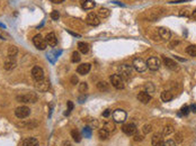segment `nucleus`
I'll use <instances>...</instances> for the list:
<instances>
[{
	"label": "nucleus",
	"mask_w": 196,
	"mask_h": 146,
	"mask_svg": "<svg viewBox=\"0 0 196 146\" xmlns=\"http://www.w3.org/2000/svg\"><path fill=\"white\" fill-rule=\"evenodd\" d=\"M133 73V67L129 65V64H122L118 67V75H121L123 80L130 79Z\"/></svg>",
	"instance_id": "f257e3e1"
},
{
	"label": "nucleus",
	"mask_w": 196,
	"mask_h": 146,
	"mask_svg": "<svg viewBox=\"0 0 196 146\" xmlns=\"http://www.w3.org/2000/svg\"><path fill=\"white\" fill-rule=\"evenodd\" d=\"M17 101H21V102H25V104H34L37 101V96L34 92H28L26 94H21V96H17Z\"/></svg>",
	"instance_id": "f03ea898"
},
{
	"label": "nucleus",
	"mask_w": 196,
	"mask_h": 146,
	"mask_svg": "<svg viewBox=\"0 0 196 146\" xmlns=\"http://www.w3.org/2000/svg\"><path fill=\"white\" fill-rule=\"evenodd\" d=\"M33 43L35 47L37 49H39V51H44L46 49V45H48V43L44 40V37L42 35H39V34H37V35H35L33 37Z\"/></svg>",
	"instance_id": "7ed1b4c3"
},
{
	"label": "nucleus",
	"mask_w": 196,
	"mask_h": 146,
	"mask_svg": "<svg viewBox=\"0 0 196 146\" xmlns=\"http://www.w3.org/2000/svg\"><path fill=\"white\" fill-rule=\"evenodd\" d=\"M112 116H113V120H114L115 122H117V124L124 122L126 120V117H127L126 113H125L123 109H116L115 111H113Z\"/></svg>",
	"instance_id": "20e7f679"
},
{
	"label": "nucleus",
	"mask_w": 196,
	"mask_h": 146,
	"mask_svg": "<svg viewBox=\"0 0 196 146\" xmlns=\"http://www.w3.org/2000/svg\"><path fill=\"white\" fill-rule=\"evenodd\" d=\"M133 69H135L138 72H144L147 69H148V65H147V61H144L143 58H134L133 61Z\"/></svg>",
	"instance_id": "39448f33"
},
{
	"label": "nucleus",
	"mask_w": 196,
	"mask_h": 146,
	"mask_svg": "<svg viewBox=\"0 0 196 146\" xmlns=\"http://www.w3.org/2000/svg\"><path fill=\"white\" fill-rule=\"evenodd\" d=\"M111 83L114 88L116 89H124L125 84H124V80L121 75H118V74H113L111 75Z\"/></svg>",
	"instance_id": "423d86ee"
},
{
	"label": "nucleus",
	"mask_w": 196,
	"mask_h": 146,
	"mask_svg": "<svg viewBox=\"0 0 196 146\" xmlns=\"http://www.w3.org/2000/svg\"><path fill=\"white\" fill-rule=\"evenodd\" d=\"M30 114V109L27 106L17 107L15 110L16 117H17V118H21V119H24V118H26V117H28Z\"/></svg>",
	"instance_id": "0eeeda50"
},
{
	"label": "nucleus",
	"mask_w": 196,
	"mask_h": 146,
	"mask_svg": "<svg viewBox=\"0 0 196 146\" xmlns=\"http://www.w3.org/2000/svg\"><path fill=\"white\" fill-rule=\"evenodd\" d=\"M160 61L159 58H154V56H152V58H149L148 60H147V65H148V67L150 69L151 71H157L160 69Z\"/></svg>",
	"instance_id": "6e6552de"
},
{
	"label": "nucleus",
	"mask_w": 196,
	"mask_h": 146,
	"mask_svg": "<svg viewBox=\"0 0 196 146\" xmlns=\"http://www.w3.org/2000/svg\"><path fill=\"white\" fill-rule=\"evenodd\" d=\"M48 87H50V84H48V81H46V80H44V79L35 81V89H36L37 91H39V92L48 91Z\"/></svg>",
	"instance_id": "1a4fd4ad"
},
{
	"label": "nucleus",
	"mask_w": 196,
	"mask_h": 146,
	"mask_svg": "<svg viewBox=\"0 0 196 146\" xmlns=\"http://www.w3.org/2000/svg\"><path fill=\"white\" fill-rule=\"evenodd\" d=\"M122 131H123V133H125L126 135H129V136H133V135L136 134L138 128H136V126L134 125V124H126V125L123 126Z\"/></svg>",
	"instance_id": "9d476101"
},
{
	"label": "nucleus",
	"mask_w": 196,
	"mask_h": 146,
	"mask_svg": "<svg viewBox=\"0 0 196 146\" xmlns=\"http://www.w3.org/2000/svg\"><path fill=\"white\" fill-rule=\"evenodd\" d=\"M32 75H33L35 81H37V80H42V79H44V71L42 70V67H34L33 69H32Z\"/></svg>",
	"instance_id": "9b49d317"
},
{
	"label": "nucleus",
	"mask_w": 196,
	"mask_h": 146,
	"mask_svg": "<svg viewBox=\"0 0 196 146\" xmlns=\"http://www.w3.org/2000/svg\"><path fill=\"white\" fill-rule=\"evenodd\" d=\"M158 33H159V36L161 37V40L163 41H169L171 38V33L166 27H160L158 29Z\"/></svg>",
	"instance_id": "f8f14e48"
},
{
	"label": "nucleus",
	"mask_w": 196,
	"mask_h": 146,
	"mask_svg": "<svg viewBox=\"0 0 196 146\" xmlns=\"http://www.w3.org/2000/svg\"><path fill=\"white\" fill-rule=\"evenodd\" d=\"M16 65H17V61H16L15 58H10V56H8V58H6V61H5V64H3V67H5V69L8 71L12 70V69H15Z\"/></svg>",
	"instance_id": "ddd939ff"
},
{
	"label": "nucleus",
	"mask_w": 196,
	"mask_h": 146,
	"mask_svg": "<svg viewBox=\"0 0 196 146\" xmlns=\"http://www.w3.org/2000/svg\"><path fill=\"white\" fill-rule=\"evenodd\" d=\"M86 21H87L89 25H91V26H98L100 23L99 19H98V16H97L96 14H93V12H90V14L87 16Z\"/></svg>",
	"instance_id": "4468645a"
},
{
	"label": "nucleus",
	"mask_w": 196,
	"mask_h": 146,
	"mask_svg": "<svg viewBox=\"0 0 196 146\" xmlns=\"http://www.w3.org/2000/svg\"><path fill=\"white\" fill-rule=\"evenodd\" d=\"M152 146H162L163 145V135L162 134H154L151 138Z\"/></svg>",
	"instance_id": "2eb2a0df"
},
{
	"label": "nucleus",
	"mask_w": 196,
	"mask_h": 146,
	"mask_svg": "<svg viewBox=\"0 0 196 146\" xmlns=\"http://www.w3.org/2000/svg\"><path fill=\"white\" fill-rule=\"evenodd\" d=\"M90 69H91L90 63H84V64H80V65L77 67V72L80 73L81 75H86L87 73H89Z\"/></svg>",
	"instance_id": "dca6fc26"
},
{
	"label": "nucleus",
	"mask_w": 196,
	"mask_h": 146,
	"mask_svg": "<svg viewBox=\"0 0 196 146\" xmlns=\"http://www.w3.org/2000/svg\"><path fill=\"white\" fill-rule=\"evenodd\" d=\"M45 41L48 45L52 46V47L57 46V36H55L54 33H48L45 37Z\"/></svg>",
	"instance_id": "f3484780"
},
{
	"label": "nucleus",
	"mask_w": 196,
	"mask_h": 146,
	"mask_svg": "<svg viewBox=\"0 0 196 146\" xmlns=\"http://www.w3.org/2000/svg\"><path fill=\"white\" fill-rule=\"evenodd\" d=\"M138 100L142 104H148L149 101L151 100V94H149L148 92L145 91H142L138 94Z\"/></svg>",
	"instance_id": "a211bd4d"
},
{
	"label": "nucleus",
	"mask_w": 196,
	"mask_h": 146,
	"mask_svg": "<svg viewBox=\"0 0 196 146\" xmlns=\"http://www.w3.org/2000/svg\"><path fill=\"white\" fill-rule=\"evenodd\" d=\"M163 64L166 65L167 69H170V70H176V69H177L176 62L169 58H163Z\"/></svg>",
	"instance_id": "6ab92c4d"
},
{
	"label": "nucleus",
	"mask_w": 196,
	"mask_h": 146,
	"mask_svg": "<svg viewBox=\"0 0 196 146\" xmlns=\"http://www.w3.org/2000/svg\"><path fill=\"white\" fill-rule=\"evenodd\" d=\"M23 146H39V140L34 137H28L23 142Z\"/></svg>",
	"instance_id": "aec40b11"
},
{
	"label": "nucleus",
	"mask_w": 196,
	"mask_h": 146,
	"mask_svg": "<svg viewBox=\"0 0 196 146\" xmlns=\"http://www.w3.org/2000/svg\"><path fill=\"white\" fill-rule=\"evenodd\" d=\"M81 6L84 9L89 10V9H93V7L96 6V3H95V1H93V0H81Z\"/></svg>",
	"instance_id": "412c9836"
},
{
	"label": "nucleus",
	"mask_w": 196,
	"mask_h": 146,
	"mask_svg": "<svg viewBox=\"0 0 196 146\" xmlns=\"http://www.w3.org/2000/svg\"><path fill=\"white\" fill-rule=\"evenodd\" d=\"M160 98H161V100L163 102H168V101H170L174 98V96H172V93L170 91H163L161 93V96H160Z\"/></svg>",
	"instance_id": "4be33fe9"
},
{
	"label": "nucleus",
	"mask_w": 196,
	"mask_h": 146,
	"mask_svg": "<svg viewBox=\"0 0 196 146\" xmlns=\"http://www.w3.org/2000/svg\"><path fill=\"white\" fill-rule=\"evenodd\" d=\"M78 49L80 53H84V54H86V53H88V51H89V45H88L87 43L84 42H80L78 44Z\"/></svg>",
	"instance_id": "5701e85b"
},
{
	"label": "nucleus",
	"mask_w": 196,
	"mask_h": 146,
	"mask_svg": "<svg viewBox=\"0 0 196 146\" xmlns=\"http://www.w3.org/2000/svg\"><path fill=\"white\" fill-rule=\"evenodd\" d=\"M98 137H99L102 140H107V138L109 137V131H106L105 128H102V129H99V131H98Z\"/></svg>",
	"instance_id": "b1692460"
},
{
	"label": "nucleus",
	"mask_w": 196,
	"mask_h": 146,
	"mask_svg": "<svg viewBox=\"0 0 196 146\" xmlns=\"http://www.w3.org/2000/svg\"><path fill=\"white\" fill-rule=\"evenodd\" d=\"M18 54V49L16 46H9L8 47V56L10 58H16Z\"/></svg>",
	"instance_id": "393cba45"
},
{
	"label": "nucleus",
	"mask_w": 196,
	"mask_h": 146,
	"mask_svg": "<svg viewBox=\"0 0 196 146\" xmlns=\"http://www.w3.org/2000/svg\"><path fill=\"white\" fill-rule=\"evenodd\" d=\"M104 128H105L107 131H109V133L114 131H115V122H105Z\"/></svg>",
	"instance_id": "a878e982"
},
{
	"label": "nucleus",
	"mask_w": 196,
	"mask_h": 146,
	"mask_svg": "<svg viewBox=\"0 0 196 146\" xmlns=\"http://www.w3.org/2000/svg\"><path fill=\"white\" fill-rule=\"evenodd\" d=\"M71 136H72L73 140H75V143H79V142L81 140V137H80V133H79L77 129H72V131H71Z\"/></svg>",
	"instance_id": "bb28decb"
},
{
	"label": "nucleus",
	"mask_w": 196,
	"mask_h": 146,
	"mask_svg": "<svg viewBox=\"0 0 196 146\" xmlns=\"http://www.w3.org/2000/svg\"><path fill=\"white\" fill-rule=\"evenodd\" d=\"M186 53L190 56H193L195 58L196 56V45H189L188 47L186 49Z\"/></svg>",
	"instance_id": "cd10ccee"
},
{
	"label": "nucleus",
	"mask_w": 196,
	"mask_h": 146,
	"mask_svg": "<svg viewBox=\"0 0 196 146\" xmlns=\"http://www.w3.org/2000/svg\"><path fill=\"white\" fill-rule=\"evenodd\" d=\"M98 14H99L100 17H103V18H106L107 16H109V14H111V10L107 9V8H104V7H102V8L98 10Z\"/></svg>",
	"instance_id": "c85d7f7f"
},
{
	"label": "nucleus",
	"mask_w": 196,
	"mask_h": 146,
	"mask_svg": "<svg viewBox=\"0 0 196 146\" xmlns=\"http://www.w3.org/2000/svg\"><path fill=\"white\" fill-rule=\"evenodd\" d=\"M80 53L79 52H73L72 53V55H71V61L73 62V63H78V62H80Z\"/></svg>",
	"instance_id": "c756f323"
},
{
	"label": "nucleus",
	"mask_w": 196,
	"mask_h": 146,
	"mask_svg": "<svg viewBox=\"0 0 196 146\" xmlns=\"http://www.w3.org/2000/svg\"><path fill=\"white\" fill-rule=\"evenodd\" d=\"M172 133H174V127H172V126H166L162 131V135H165V136L172 134Z\"/></svg>",
	"instance_id": "7c9ffc66"
},
{
	"label": "nucleus",
	"mask_w": 196,
	"mask_h": 146,
	"mask_svg": "<svg viewBox=\"0 0 196 146\" xmlns=\"http://www.w3.org/2000/svg\"><path fill=\"white\" fill-rule=\"evenodd\" d=\"M145 92H148L149 94L153 93L154 92V85L152 83H147L145 84Z\"/></svg>",
	"instance_id": "2f4dec72"
},
{
	"label": "nucleus",
	"mask_w": 196,
	"mask_h": 146,
	"mask_svg": "<svg viewBox=\"0 0 196 146\" xmlns=\"http://www.w3.org/2000/svg\"><path fill=\"white\" fill-rule=\"evenodd\" d=\"M189 113V107L188 106H183L180 109V113L178 114L179 116H187Z\"/></svg>",
	"instance_id": "473e14b6"
},
{
	"label": "nucleus",
	"mask_w": 196,
	"mask_h": 146,
	"mask_svg": "<svg viewBox=\"0 0 196 146\" xmlns=\"http://www.w3.org/2000/svg\"><path fill=\"white\" fill-rule=\"evenodd\" d=\"M97 87H98V89H99V90H102V91H106V90L108 89V85H107V83H106L105 81H102V82H99L98 84H97Z\"/></svg>",
	"instance_id": "72a5a7b5"
},
{
	"label": "nucleus",
	"mask_w": 196,
	"mask_h": 146,
	"mask_svg": "<svg viewBox=\"0 0 196 146\" xmlns=\"http://www.w3.org/2000/svg\"><path fill=\"white\" fill-rule=\"evenodd\" d=\"M88 90V85L86 82H81L80 83V85H79V92L80 93H84V92Z\"/></svg>",
	"instance_id": "f704fd0d"
},
{
	"label": "nucleus",
	"mask_w": 196,
	"mask_h": 146,
	"mask_svg": "<svg viewBox=\"0 0 196 146\" xmlns=\"http://www.w3.org/2000/svg\"><path fill=\"white\" fill-rule=\"evenodd\" d=\"M51 18L53 19V20H59V19H60V12L57 11V10H53V11L51 12Z\"/></svg>",
	"instance_id": "c9c22d12"
},
{
	"label": "nucleus",
	"mask_w": 196,
	"mask_h": 146,
	"mask_svg": "<svg viewBox=\"0 0 196 146\" xmlns=\"http://www.w3.org/2000/svg\"><path fill=\"white\" fill-rule=\"evenodd\" d=\"M98 126H99V122L96 120V119H91L89 122V127L90 128H97Z\"/></svg>",
	"instance_id": "e433bc0d"
},
{
	"label": "nucleus",
	"mask_w": 196,
	"mask_h": 146,
	"mask_svg": "<svg viewBox=\"0 0 196 146\" xmlns=\"http://www.w3.org/2000/svg\"><path fill=\"white\" fill-rule=\"evenodd\" d=\"M162 146H176V142L174 140H168L166 142H163Z\"/></svg>",
	"instance_id": "4c0bfd02"
},
{
	"label": "nucleus",
	"mask_w": 196,
	"mask_h": 146,
	"mask_svg": "<svg viewBox=\"0 0 196 146\" xmlns=\"http://www.w3.org/2000/svg\"><path fill=\"white\" fill-rule=\"evenodd\" d=\"M151 131H152V126L151 125H145L144 127H143V133H144V134H149Z\"/></svg>",
	"instance_id": "58836bf2"
},
{
	"label": "nucleus",
	"mask_w": 196,
	"mask_h": 146,
	"mask_svg": "<svg viewBox=\"0 0 196 146\" xmlns=\"http://www.w3.org/2000/svg\"><path fill=\"white\" fill-rule=\"evenodd\" d=\"M181 140H183V135H181L180 133H177V134L175 135V142L176 143H180Z\"/></svg>",
	"instance_id": "ea45409f"
},
{
	"label": "nucleus",
	"mask_w": 196,
	"mask_h": 146,
	"mask_svg": "<svg viewBox=\"0 0 196 146\" xmlns=\"http://www.w3.org/2000/svg\"><path fill=\"white\" fill-rule=\"evenodd\" d=\"M179 16H186V17H189L190 14L187 9H181V11L179 12Z\"/></svg>",
	"instance_id": "a19ab883"
},
{
	"label": "nucleus",
	"mask_w": 196,
	"mask_h": 146,
	"mask_svg": "<svg viewBox=\"0 0 196 146\" xmlns=\"http://www.w3.org/2000/svg\"><path fill=\"white\" fill-rule=\"evenodd\" d=\"M84 135L86 137H90V135H91V131H90V129H89V127H86L84 129Z\"/></svg>",
	"instance_id": "79ce46f5"
},
{
	"label": "nucleus",
	"mask_w": 196,
	"mask_h": 146,
	"mask_svg": "<svg viewBox=\"0 0 196 146\" xmlns=\"http://www.w3.org/2000/svg\"><path fill=\"white\" fill-rule=\"evenodd\" d=\"M102 115H103V117H105V118H108L109 115H111V110H109V109H106L105 111L102 114Z\"/></svg>",
	"instance_id": "37998d69"
},
{
	"label": "nucleus",
	"mask_w": 196,
	"mask_h": 146,
	"mask_svg": "<svg viewBox=\"0 0 196 146\" xmlns=\"http://www.w3.org/2000/svg\"><path fill=\"white\" fill-rule=\"evenodd\" d=\"M142 140H144V136H142V135H135L134 136V140H136V142H140Z\"/></svg>",
	"instance_id": "c03bdc74"
},
{
	"label": "nucleus",
	"mask_w": 196,
	"mask_h": 146,
	"mask_svg": "<svg viewBox=\"0 0 196 146\" xmlns=\"http://www.w3.org/2000/svg\"><path fill=\"white\" fill-rule=\"evenodd\" d=\"M66 106H68V111H71V110L73 109V104L71 101H68V102H66Z\"/></svg>",
	"instance_id": "a18cd8bd"
},
{
	"label": "nucleus",
	"mask_w": 196,
	"mask_h": 146,
	"mask_svg": "<svg viewBox=\"0 0 196 146\" xmlns=\"http://www.w3.org/2000/svg\"><path fill=\"white\" fill-rule=\"evenodd\" d=\"M71 83H72L73 85L78 83V79H77V76H72V78H71Z\"/></svg>",
	"instance_id": "49530a36"
},
{
	"label": "nucleus",
	"mask_w": 196,
	"mask_h": 146,
	"mask_svg": "<svg viewBox=\"0 0 196 146\" xmlns=\"http://www.w3.org/2000/svg\"><path fill=\"white\" fill-rule=\"evenodd\" d=\"M185 1H190V0H175V1H171L172 3H179V2H185Z\"/></svg>",
	"instance_id": "de8ad7c7"
},
{
	"label": "nucleus",
	"mask_w": 196,
	"mask_h": 146,
	"mask_svg": "<svg viewBox=\"0 0 196 146\" xmlns=\"http://www.w3.org/2000/svg\"><path fill=\"white\" fill-rule=\"evenodd\" d=\"M189 109H192L193 113H196V105H192V106L189 107Z\"/></svg>",
	"instance_id": "09e8293b"
},
{
	"label": "nucleus",
	"mask_w": 196,
	"mask_h": 146,
	"mask_svg": "<svg viewBox=\"0 0 196 146\" xmlns=\"http://www.w3.org/2000/svg\"><path fill=\"white\" fill-rule=\"evenodd\" d=\"M68 33L71 34V35H73L75 37H81L80 35H78V34H75V33H73V32H71V31H68Z\"/></svg>",
	"instance_id": "8fccbe9b"
},
{
	"label": "nucleus",
	"mask_w": 196,
	"mask_h": 146,
	"mask_svg": "<svg viewBox=\"0 0 196 146\" xmlns=\"http://www.w3.org/2000/svg\"><path fill=\"white\" fill-rule=\"evenodd\" d=\"M178 44V42H174V43H171L170 45H169V49H174L175 47V45H177Z\"/></svg>",
	"instance_id": "3c124183"
},
{
	"label": "nucleus",
	"mask_w": 196,
	"mask_h": 146,
	"mask_svg": "<svg viewBox=\"0 0 196 146\" xmlns=\"http://www.w3.org/2000/svg\"><path fill=\"white\" fill-rule=\"evenodd\" d=\"M53 3H61V2H63L64 0H51Z\"/></svg>",
	"instance_id": "603ef678"
},
{
	"label": "nucleus",
	"mask_w": 196,
	"mask_h": 146,
	"mask_svg": "<svg viewBox=\"0 0 196 146\" xmlns=\"http://www.w3.org/2000/svg\"><path fill=\"white\" fill-rule=\"evenodd\" d=\"M192 16H193V18H194V19H195V20H196V10H194V11H193V14H192Z\"/></svg>",
	"instance_id": "864d4df0"
},
{
	"label": "nucleus",
	"mask_w": 196,
	"mask_h": 146,
	"mask_svg": "<svg viewBox=\"0 0 196 146\" xmlns=\"http://www.w3.org/2000/svg\"><path fill=\"white\" fill-rule=\"evenodd\" d=\"M64 146H70L69 142H64Z\"/></svg>",
	"instance_id": "5fc2aeb1"
},
{
	"label": "nucleus",
	"mask_w": 196,
	"mask_h": 146,
	"mask_svg": "<svg viewBox=\"0 0 196 146\" xmlns=\"http://www.w3.org/2000/svg\"><path fill=\"white\" fill-rule=\"evenodd\" d=\"M0 27H1V28H5V25H2L1 23H0Z\"/></svg>",
	"instance_id": "6e6d98bb"
},
{
	"label": "nucleus",
	"mask_w": 196,
	"mask_h": 146,
	"mask_svg": "<svg viewBox=\"0 0 196 146\" xmlns=\"http://www.w3.org/2000/svg\"><path fill=\"white\" fill-rule=\"evenodd\" d=\"M0 38H2V40H3V38H5V37H2V36H1V34H0Z\"/></svg>",
	"instance_id": "4d7b16f0"
}]
</instances>
